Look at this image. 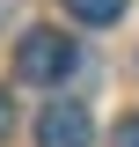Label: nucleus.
Segmentation results:
<instances>
[{
	"instance_id": "nucleus-2",
	"label": "nucleus",
	"mask_w": 139,
	"mask_h": 147,
	"mask_svg": "<svg viewBox=\"0 0 139 147\" xmlns=\"http://www.w3.org/2000/svg\"><path fill=\"white\" fill-rule=\"evenodd\" d=\"M37 147H95V118L81 103H44L37 110Z\"/></svg>"
},
{
	"instance_id": "nucleus-3",
	"label": "nucleus",
	"mask_w": 139,
	"mask_h": 147,
	"mask_svg": "<svg viewBox=\"0 0 139 147\" xmlns=\"http://www.w3.org/2000/svg\"><path fill=\"white\" fill-rule=\"evenodd\" d=\"M66 15L81 30H110V22H124V0H66Z\"/></svg>"
},
{
	"instance_id": "nucleus-4",
	"label": "nucleus",
	"mask_w": 139,
	"mask_h": 147,
	"mask_svg": "<svg viewBox=\"0 0 139 147\" xmlns=\"http://www.w3.org/2000/svg\"><path fill=\"white\" fill-rule=\"evenodd\" d=\"M110 147H139V110H132V118H124L117 132H110Z\"/></svg>"
},
{
	"instance_id": "nucleus-1",
	"label": "nucleus",
	"mask_w": 139,
	"mask_h": 147,
	"mask_svg": "<svg viewBox=\"0 0 139 147\" xmlns=\"http://www.w3.org/2000/svg\"><path fill=\"white\" fill-rule=\"evenodd\" d=\"M15 74L29 81V88H59L66 74H81V44H73L66 30H22V44H15Z\"/></svg>"
},
{
	"instance_id": "nucleus-5",
	"label": "nucleus",
	"mask_w": 139,
	"mask_h": 147,
	"mask_svg": "<svg viewBox=\"0 0 139 147\" xmlns=\"http://www.w3.org/2000/svg\"><path fill=\"white\" fill-rule=\"evenodd\" d=\"M7 132H15V96L0 88V140H7Z\"/></svg>"
}]
</instances>
